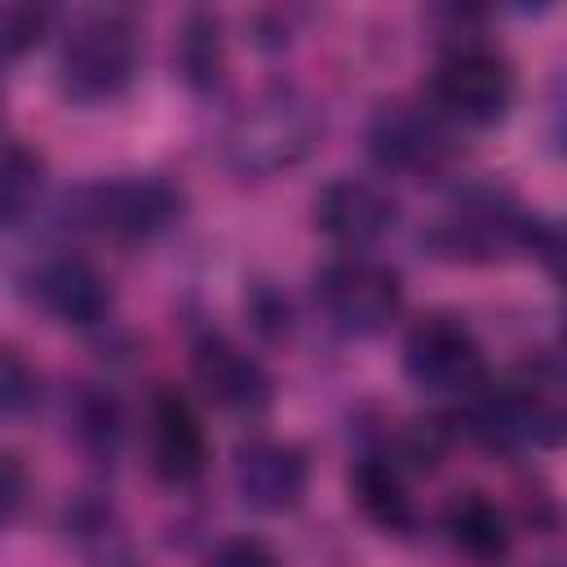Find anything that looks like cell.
<instances>
[{"label":"cell","mask_w":567,"mask_h":567,"mask_svg":"<svg viewBox=\"0 0 567 567\" xmlns=\"http://www.w3.org/2000/svg\"><path fill=\"white\" fill-rule=\"evenodd\" d=\"M319 133V106L292 84H270L248 106L235 111L226 128V164L244 177H270L301 164L315 151Z\"/></svg>","instance_id":"cell-1"},{"label":"cell","mask_w":567,"mask_h":567,"mask_svg":"<svg viewBox=\"0 0 567 567\" xmlns=\"http://www.w3.org/2000/svg\"><path fill=\"white\" fill-rule=\"evenodd\" d=\"M137 27L124 13H89L80 18L58 53V80L71 102H106L128 89L137 71Z\"/></svg>","instance_id":"cell-2"},{"label":"cell","mask_w":567,"mask_h":567,"mask_svg":"<svg viewBox=\"0 0 567 567\" xmlns=\"http://www.w3.org/2000/svg\"><path fill=\"white\" fill-rule=\"evenodd\" d=\"M430 244L452 261H496L518 248H540V221L496 190H470L434 221Z\"/></svg>","instance_id":"cell-3"},{"label":"cell","mask_w":567,"mask_h":567,"mask_svg":"<svg viewBox=\"0 0 567 567\" xmlns=\"http://www.w3.org/2000/svg\"><path fill=\"white\" fill-rule=\"evenodd\" d=\"M315 301H319L323 319L337 332L377 337L394 323V315L403 306V284H399V270H390L385 261L350 252V257H337V261L319 266Z\"/></svg>","instance_id":"cell-4"},{"label":"cell","mask_w":567,"mask_h":567,"mask_svg":"<svg viewBox=\"0 0 567 567\" xmlns=\"http://www.w3.org/2000/svg\"><path fill=\"white\" fill-rule=\"evenodd\" d=\"M514 102V66L487 44H456L430 71V111L461 124H496Z\"/></svg>","instance_id":"cell-5"},{"label":"cell","mask_w":567,"mask_h":567,"mask_svg":"<svg viewBox=\"0 0 567 567\" xmlns=\"http://www.w3.org/2000/svg\"><path fill=\"white\" fill-rule=\"evenodd\" d=\"M71 208H75V221L97 230V235L151 239L182 213V195L164 177L124 173V177H106V182H93V186L75 190Z\"/></svg>","instance_id":"cell-6"},{"label":"cell","mask_w":567,"mask_h":567,"mask_svg":"<svg viewBox=\"0 0 567 567\" xmlns=\"http://www.w3.org/2000/svg\"><path fill=\"white\" fill-rule=\"evenodd\" d=\"M403 372L425 394H474L487 381V359L470 323L456 315H425L403 337Z\"/></svg>","instance_id":"cell-7"},{"label":"cell","mask_w":567,"mask_h":567,"mask_svg":"<svg viewBox=\"0 0 567 567\" xmlns=\"http://www.w3.org/2000/svg\"><path fill=\"white\" fill-rule=\"evenodd\" d=\"M470 430L501 452L514 447H549L558 443L563 412L549 390L536 381H505V385H478L470 403Z\"/></svg>","instance_id":"cell-8"},{"label":"cell","mask_w":567,"mask_h":567,"mask_svg":"<svg viewBox=\"0 0 567 567\" xmlns=\"http://www.w3.org/2000/svg\"><path fill=\"white\" fill-rule=\"evenodd\" d=\"M368 151L385 173L425 177L439 173L452 155L447 128L430 106L416 102H381L368 120Z\"/></svg>","instance_id":"cell-9"},{"label":"cell","mask_w":567,"mask_h":567,"mask_svg":"<svg viewBox=\"0 0 567 567\" xmlns=\"http://www.w3.org/2000/svg\"><path fill=\"white\" fill-rule=\"evenodd\" d=\"M230 474H235V487H239L244 505H252L261 514H288L306 496L310 461L297 443L257 434V439H244L235 447Z\"/></svg>","instance_id":"cell-10"},{"label":"cell","mask_w":567,"mask_h":567,"mask_svg":"<svg viewBox=\"0 0 567 567\" xmlns=\"http://www.w3.org/2000/svg\"><path fill=\"white\" fill-rule=\"evenodd\" d=\"M399 217L394 195L372 177H332L315 199V226L332 244L359 252L377 244Z\"/></svg>","instance_id":"cell-11"},{"label":"cell","mask_w":567,"mask_h":567,"mask_svg":"<svg viewBox=\"0 0 567 567\" xmlns=\"http://www.w3.org/2000/svg\"><path fill=\"white\" fill-rule=\"evenodd\" d=\"M195 385L226 412H261L270 403V372L230 337L208 332L190 346Z\"/></svg>","instance_id":"cell-12"},{"label":"cell","mask_w":567,"mask_h":567,"mask_svg":"<svg viewBox=\"0 0 567 567\" xmlns=\"http://www.w3.org/2000/svg\"><path fill=\"white\" fill-rule=\"evenodd\" d=\"M31 297L40 301V310H49L53 319L75 323V328L102 323L111 310L106 275L80 252H49L31 275Z\"/></svg>","instance_id":"cell-13"},{"label":"cell","mask_w":567,"mask_h":567,"mask_svg":"<svg viewBox=\"0 0 567 567\" xmlns=\"http://www.w3.org/2000/svg\"><path fill=\"white\" fill-rule=\"evenodd\" d=\"M146 443H151V465L159 478L168 483H190L204 474V461H208V439H204V425L190 408L186 394L159 385L151 394V408H146Z\"/></svg>","instance_id":"cell-14"},{"label":"cell","mask_w":567,"mask_h":567,"mask_svg":"<svg viewBox=\"0 0 567 567\" xmlns=\"http://www.w3.org/2000/svg\"><path fill=\"white\" fill-rule=\"evenodd\" d=\"M443 532L474 563H496L509 554V523L501 505L483 492H456L443 509Z\"/></svg>","instance_id":"cell-15"},{"label":"cell","mask_w":567,"mask_h":567,"mask_svg":"<svg viewBox=\"0 0 567 567\" xmlns=\"http://www.w3.org/2000/svg\"><path fill=\"white\" fill-rule=\"evenodd\" d=\"M350 492H354L359 509H363L377 527L399 532V536H408V532L416 527V509H412V496H408L403 474H399L394 461H385V456H363V461L354 465V474H350Z\"/></svg>","instance_id":"cell-16"},{"label":"cell","mask_w":567,"mask_h":567,"mask_svg":"<svg viewBox=\"0 0 567 567\" xmlns=\"http://www.w3.org/2000/svg\"><path fill=\"white\" fill-rule=\"evenodd\" d=\"M44 190V159L22 142H0V230L18 226Z\"/></svg>","instance_id":"cell-17"},{"label":"cell","mask_w":567,"mask_h":567,"mask_svg":"<svg viewBox=\"0 0 567 567\" xmlns=\"http://www.w3.org/2000/svg\"><path fill=\"white\" fill-rule=\"evenodd\" d=\"M177 66L195 89H213L221 80V22L213 13H190L182 22Z\"/></svg>","instance_id":"cell-18"},{"label":"cell","mask_w":567,"mask_h":567,"mask_svg":"<svg viewBox=\"0 0 567 567\" xmlns=\"http://www.w3.org/2000/svg\"><path fill=\"white\" fill-rule=\"evenodd\" d=\"M40 399V377L27 363V354L9 341H0V421H18L35 408Z\"/></svg>","instance_id":"cell-19"},{"label":"cell","mask_w":567,"mask_h":567,"mask_svg":"<svg viewBox=\"0 0 567 567\" xmlns=\"http://www.w3.org/2000/svg\"><path fill=\"white\" fill-rule=\"evenodd\" d=\"M75 434L84 447H97V452H111L115 439H120V412H115V399L102 394V390H84L75 399Z\"/></svg>","instance_id":"cell-20"},{"label":"cell","mask_w":567,"mask_h":567,"mask_svg":"<svg viewBox=\"0 0 567 567\" xmlns=\"http://www.w3.org/2000/svg\"><path fill=\"white\" fill-rule=\"evenodd\" d=\"M208 567H284V563L261 536H226L213 545Z\"/></svg>","instance_id":"cell-21"},{"label":"cell","mask_w":567,"mask_h":567,"mask_svg":"<svg viewBox=\"0 0 567 567\" xmlns=\"http://www.w3.org/2000/svg\"><path fill=\"white\" fill-rule=\"evenodd\" d=\"M44 31V13L40 9H22V4H9L0 9V58H13L22 49H31Z\"/></svg>","instance_id":"cell-22"},{"label":"cell","mask_w":567,"mask_h":567,"mask_svg":"<svg viewBox=\"0 0 567 567\" xmlns=\"http://www.w3.org/2000/svg\"><path fill=\"white\" fill-rule=\"evenodd\" d=\"M22 501H27V470H22L18 456L0 452V532L18 518Z\"/></svg>","instance_id":"cell-23"}]
</instances>
